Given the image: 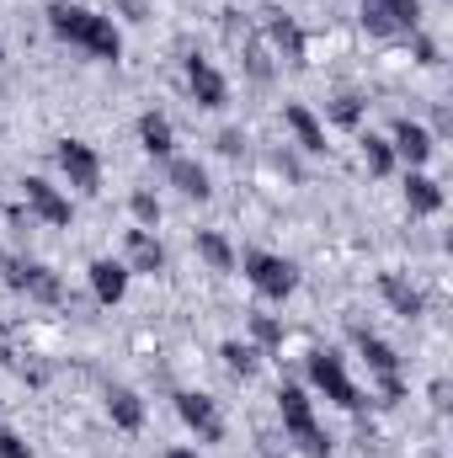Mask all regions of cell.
Segmentation results:
<instances>
[{
  "label": "cell",
  "instance_id": "9a60e30c",
  "mask_svg": "<svg viewBox=\"0 0 453 458\" xmlns=\"http://www.w3.org/2000/svg\"><path fill=\"white\" fill-rule=\"evenodd\" d=\"M352 342H357V352L368 357V368L379 373V378H400V357H395V346L379 342L373 331H363V326H352Z\"/></svg>",
  "mask_w": 453,
  "mask_h": 458
},
{
  "label": "cell",
  "instance_id": "4316f807",
  "mask_svg": "<svg viewBox=\"0 0 453 458\" xmlns=\"http://www.w3.org/2000/svg\"><path fill=\"white\" fill-rule=\"evenodd\" d=\"M331 117H337V123H346V128H352V123L363 117V97H352V91H346V97H337V107H331Z\"/></svg>",
  "mask_w": 453,
  "mask_h": 458
},
{
  "label": "cell",
  "instance_id": "2e32d148",
  "mask_svg": "<svg viewBox=\"0 0 453 458\" xmlns=\"http://www.w3.org/2000/svg\"><path fill=\"white\" fill-rule=\"evenodd\" d=\"M139 144H144V155H155V160H171V149H176L171 117H166V113H144V117H139Z\"/></svg>",
  "mask_w": 453,
  "mask_h": 458
},
{
  "label": "cell",
  "instance_id": "6da1fadb",
  "mask_svg": "<svg viewBox=\"0 0 453 458\" xmlns=\"http://www.w3.org/2000/svg\"><path fill=\"white\" fill-rule=\"evenodd\" d=\"M48 27H54L64 43L86 48L91 59H107V64H113L117 54H123V32L113 27V16H102V11H86V5L54 0V5H48Z\"/></svg>",
  "mask_w": 453,
  "mask_h": 458
},
{
  "label": "cell",
  "instance_id": "5bb4252c",
  "mask_svg": "<svg viewBox=\"0 0 453 458\" xmlns=\"http://www.w3.org/2000/svg\"><path fill=\"white\" fill-rule=\"evenodd\" d=\"M379 293H384V304H389L395 315H406V320H416V315L427 310V299H422L400 272H384V277H379Z\"/></svg>",
  "mask_w": 453,
  "mask_h": 458
},
{
  "label": "cell",
  "instance_id": "ac0fdd59",
  "mask_svg": "<svg viewBox=\"0 0 453 458\" xmlns=\"http://www.w3.org/2000/svg\"><path fill=\"white\" fill-rule=\"evenodd\" d=\"M406 208L422 219V214H438L443 208V187L432 182V176H422V171H411L406 176Z\"/></svg>",
  "mask_w": 453,
  "mask_h": 458
},
{
  "label": "cell",
  "instance_id": "277c9868",
  "mask_svg": "<svg viewBox=\"0 0 453 458\" xmlns=\"http://www.w3.org/2000/svg\"><path fill=\"white\" fill-rule=\"evenodd\" d=\"M310 384L326 394V400H337L341 411H363V394H357V384L346 378V362H341L337 352H310Z\"/></svg>",
  "mask_w": 453,
  "mask_h": 458
},
{
  "label": "cell",
  "instance_id": "30bf717a",
  "mask_svg": "<svg viewBox=\"0 0 453 458\" xmlns=\"http://www.w3.org/2000/svg\"><path fill=\"white\" fill-rule=\"evenodd\" d=\"M27 208L43 225H70V198H59V187H48L43 176H27Z\"/></svg>",
  "mask_w": 453,
  "mask_h": 458
},
{
  "label": "cell",
  "instance_id": "e0dca14e",
  "mask_svg": "<svg viewBox=\"0 0 453 458\" xmlns=\"http://www.w3.org/2000/svg\"><path fill=\"white\" fill-rule=\"evenodd\" d=\"M283 117H288V128H294V139L310 149V155H326V128H321V117L310 113L304 102H288L283 107Z\"/></svg>",
  "mask_w": 453,
  "mask_h": 458
},
{
  "label": "cell",
  "instance_id": "83f0119b",
  "mask_svg": "<svg viewBox=\"0 0 453 458\" xmlns=\"http://www.w3.org/2000/svg\"><path fill=\"white\" fill-rule=\"evenodd\" d=\"M0 458H32V454H27V443H21L16 432H5V427H0Z\"/></svg>",
  "mask_w": 453,
  "mask_h": 458
},
{
  "label": "cell",
  "instance_id": "7c38bea8",
  "mask_svg": "<svg viewBox=\"0 0 453 458\" xmlns=\"http://www.w3.org/2000/svg\"><path fill=\"white\" fill-rule=\"evenodd\" d=\"M128 272H166V250H160V240L150 234V229H128V261H123Z\"/></svg>",
  "mask_w": 453,
  "mask_h": 458
},
{
  "label": "cell",
  "instance_id": "1f68e13d",
  "mask_svg": "<svg viewBox=\"0 0 453 458\" xmlns=\"http://www.w3.org/2000/svg\"><path fill=\"white\" fill-rule=\"evenodd\" d=\"M166 458H198V454H192V448H171Z\"/></svg>",
  "mask_w": 453,
  "mask_h": 458
},
{
  "label": "cell",
  "instance_id": "9c48e42d",
  "mask_svg": "<svg viewBox=\"0 0 453 458\" xmlns=\"http://www.w3.org/2000/svg\"><path fill=\"white\" fill-rule=\"evenodd\" d=\"M187 86H192L198 107H214V113H219V107H229V81L214 70V64H209V59H198V54L187 59Z\"/></svg>",
  "mask_w": 453,
  "mask_h": 458
},
{
  "label": "cell",
  "instance_id": "8992f818",
  "mask_svg": "<svg viewBox=\"0 0 453 458\" xmlns=\"http://www.w3.org/2000/svg\"><path fill=\"white\" fill-rule=\"evenodd\" d=\"M54 160H59V171L70 176V187H81V192H97V187H102V155H97L86 139H59Z\"/></svg>",
  "mask_w": 453,
  "mask_h": 458
},
{
  "label": "cell",
  "instance_id": "7a4b0ae2",
  "mask_svg": "<svg viewBox=\"0 0 453 458\" xmlns=\"http://www.w3.org/2000/svg\"><path fill=\"white\" fill-rule=\"evenodd\" d=\"M278 411H283V427H288V437H294L304 454H310V458H331V437L315 427L310 394H304L299 384H283V394H278Z\"/></svg>",
  "mask_w": 453,
  "mask_h": 458
},
{
  "label": "cell",
  "instance_id": "cb8c5ba5",
  "mask_svg": "<svg viewBox=\"0 0 453 458\" xmlns=\"http://www.w3.org/2000/svg\"><path fill=\"white\" fill-rule=\"evenodd\" d=\"M219 357H225V368H229V373H240V378H251V373H256V346L225 342V346H219Z\"/></svg>",
  "mask_w": 453,
  "mask_h": 458
},
{
  "label": "cell",
  "instance_id": "4fadbf2b",
  "mask_svg": "<svg viewBox=\"0 0 453 458\" xmlns=\"http://www.w3.org/2000/svg\"><path fill=\"white\" fill-rule=\"evenodd\" d=\"M91 293H97L102 304H117V299L128 293V267L113 261V256H97V261H91Z\"/></svg>",
  "mask_w": 453,
  "mask_h": 458
},
{
  "label": "cell",
  "instance_id": "603a6c76",
  "mask_svg": "<svg viewBox=\"0 0 453 458\" xmlns=\"http://www.w3.org/2000/svg\"><path fill=\"white\" fill-rule=\"evenodd\" d=\"M363 160H368L373 176H389V171H395V149H389V139L368 133V139H363Z\"/></svg>",
  "mask_w": 453,
  "mask_h": 458
},
{
  "label": "cell",
  "instance_id": "3957f363",
  "mask_svg": "<svg viewBox=\"0 0 453 458\" xmlns=\"http://www.w3.org/2000/svg\"><path fill=\"white\" fill-rule=\"evenodd\" d=\"M245 277L261 299H288L299 288V267L288 256H272V250H245Z\"/></svg>",
  "mask_w": 453,
  "mask_h": 458
},
{
  "label": "cell",
  "instance_id": "d4e9b609",
  "mask_svg": "<svg viewBox=\"0 0 453 458\" xmlns=\"http://www.w3.org/2000/svg\"><path fill=\"white\" fill-rule=\"evenodd\" d=\"M128 208H133L139 229H155V225H160V203H155V192H133V198H128Z\"/></svg>",
  "mask_w": 453,
  "mask_h": 458
},
{
  "label": "cell",
  "instance_id": "484cf974",
  "mask_svg": "<svg viewBox=\"0 0 453 458\" xmlns=\"http://www.w3.org/2000/svg\"><path fill=\"white\" fill-rule=\"evenodd\" d=\"M251 336L272 352V346H283V326H278L272 315H251Z\"/></svg>",
  "mask_w": 453,
  "mask_h": 458
},
{
  "label": "cell",
  "instance_id": "4dcf8cb0",
  "mask_svg": "<svg viewBox=\"0 0 453 458\" xmlns=\"http://www.w3.org/2000/svg\"><path fill=\"white\" fill-rule=\"evenodd\" d=\"M219 149L225 155H240V133H219Z\"/></svg>",
  "mask_w": 453,
  "mask_h": 458
},
{
  "label": "cell",
  "instance_id": "52a82bcc",
  "mask_svg": "<svg viewBox=\"0 0 453 458\" xmlns=\"http://www.w3.org/2000/svg\"><path fill=\"white\" fill-rule=\"evenodd\" d=\"M261 32H267V43H272V54L283 59V64H294V70H304L310 59H304V32H299V21L288 16V11H261Z\"/></svg>",
  "mask_w": 453,
  "mask_h": 458
},
{
  "label": "cell",
  "instance_id": "ba28073f",
  "mask_svg": "<svg viewBox=\"0 0 453 458\" xmlns=\"http://www.w3.org/2000/svg\"><path fill=\"white\" fill-rule=\"evenodd\" d=\"M176 416H182L203 443H219V437H225V416H219V405H214L209 394H192V389L176 394Z\"/></svg>",
  "mask_w": 453,
  "mask_h": 458
},
{
  "label": "cell",
  "instance_id": "f546056e",
  "mask_svg": "<svg viewBox=\"0 0 453 458\" xmlns=\"http://www.w3.org/2000/svg\"><path fill=\"white\" fill-rule=\"evenodd\" d=\"M432 405H438V411H449V384H443V378L432 384Z\"/></svg>",
  "mask_w": 453,
  "mask_h": 458
},
{
  "label": "cell",
  "instance_id": "f1b7e54d",
  "mask_svg": "<svg viewBox=\"0 0 453 458\" xmlns=\"http://www.w3.org/2000/svg\"><path fill=\"white\" fill-rule=\"evenodd\" d=\"M416 59H422V64H438V43H432V38H416Z\"/></svg>",
  "mask_w": 453,
  "mask_h": 458
},
{
  "label": "cell",
  "instance_id": "d6986e66",
  "mask_svg": "<svg viewBox=\"0 0 453 458\" xmlns=\"http://www.w3.org/2000/svg\"><path fill=\"white\" fill-rule=\"evenodd\" d=\"M107 416H113V427H123V432H139L144 427V400L117 384V389H107Z\"/></svg>",
  "mask_w": 453,
  "mask_h": 458
},
{
  "label": "cell",
  "instance_id": "7402d4cb",
  "mask_svg": "<svg viewBox=\"0 0 453 458\" xmlns=\"http://www.w3.org/2000/svg\"><path fill=\"white\" fill-rule=\"evenodd\" d=\"M198 256H203L214 272H229V267H235V250H229V240H225V234H214V229H203V234H198Z\"/></svg>",
  "mask_w": 453,
  "mask_h": 458
},
{
  "label": "cell",
  "instance_id": "44dd1931",
  "mask_svg": "<svg viewBox=\"0 0 453 458\" xmlns=\"http://www.w3.org/2000/svg\"><path fill=\"white\" fill-rule=\"evenodd\" d=\"M368 5H373L395 32H416V27H422V0H368Z\"/></svg>",
  "mask_w": 453,
  "mask_h": 458
},
{
  "label": "cell",
  "instance_id": "d6a6232c",
  "mask_svg": "<svg viewBox=\"0 0 453 458\" xmlns=\"http://www.w3.org/2000/svg\"><path fill=\"white\" fill-rule=\"evenodd\" d=\"M432 458H438V454H432Z\"/></svg>",
  "mask_w": 453,
  "mask_h": 458
},
{
  "label": "cell",
  "instance_id": "5b68a950",
  "mask_svg": "<svg viewBox=\"0 0 453 458\" xmlns=\"http://www.w3.org/2000/svg\"><path fill=\"white\" fill-rule=\"evenodd\" d=\"M5 288L38 299V304H59L64 299V283L59 272H48L43 261H27V256H5Z\"/></svg>",
  "mask_w": 453,
  "mask_h": 458
},
{
  "label": "cell",
  "instance_id": "ffe728a7",
  "mask_svg": "<svg viewBox=\"0 0 453 458\" xmlns=\"http://www.w3.org/2000/svg\"><path fill=\"white\" fill-rule=\"evenodd\" d=\"M171 187H176L182 198H198V203L214 192V187H209V171H203L198 160H171Z\"/></svg>",
  "mask_w": 453,
  "mask_h": 458
},
{
  "label": "cell",
  "instance_id": "8fae6325",
  "mask_svg": "<svg viewBox=\"0 0 453 458\" xmlns=\"http://www.w3.org/2000/svg\"><path fill=\"white\" fill-rule=\"evenodd\" d=\"M389 149H395V155H406L411 165H427L438 144H432V133H427L422 123H411V117H400V123H395V144H389Z\"/></svg>",
  "mask_w": 453,
  "mask_h": 458
}]
</instances>
